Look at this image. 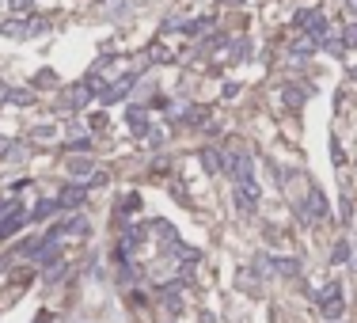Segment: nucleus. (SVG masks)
Masks as SVG:
<instances>
[{
  "instance_id": "17",
  "label": "nucleus",
  "mask_w": 357,
  "mask_h": 323,
  "mask_svg": "<svg viewBox=\"0 0 357 323\" xmlns=\"http://www.w3.org/2000/svg\"><path fill=\"white\" fill-rule=\"evenodd\" d=\"M281 95H285V103H289V107H301V103H304V91L301 88H285Z\"/></svg>"
},
{
  "instance_id": "23",
  "label": "nucleus",
  "mask_w": 357,
  "mask_h": 323,
  "mask_svg": "<svg viewBox=\"0 0 357 323\" xmlns=\"http://www.w3.org/2000/svg\"><path fill=\"white\" fill-rule=\"evenodd\" d=\"M4 149H8V145H4V137H0V152H4Z\"/></svg>"
},
{
  "instance_id": "8",
  "label": "nucleus",
  "mask_w": 357,
  "mask_h": 323,
  "mask_svg": "<svg viewBox=\"0 0 357 323\" xmlns=\"http://www.w3.org/2000/svg\"><path fill=\"white\" fill-rule=\"evenodd\" d=\"M126 122H130V130L137 133V137H148V130H152V125H148V110L145 107H130V110H126Z\"/></svg>"
},
{
  "instance_id": "2",
  "label": "nucleus",
  "mask_w": 357,
  "mask_h": 323,
  "mask_svg": "<svg viewBox=\"0 0 357 323\" xmlns=\"http://www.w3.org/2000/svg\"><path fill=\"white\" fill-rule=\"evenodd\" d=\"M259 270H270L277 278H297L301 274V259H277V255H259Z\"/></svg>"
},
{
  "instance_id": "5",
  "label": "nucleus",
  "mask_w": 357,
  "mask_h": 323,
  "mask_svg": "<svg viewBox=\"0 0 357 323\" xmlns=\"http://www.w3.org/2000/svg\"><path fill=\"white\" fill-rule=\"evenodd\" d=\"M54 202H57V209H80L88 202V182H65Z\"/></svg>"
},
{
  "instance_id": "22",
  "label": "nucleus",
  "mask_w": 357,
  "mask_h": 323,
  "mask_svg": "<svg viewBox=\"0 0 357 323\" xmlns=\"http://www.w3.org/2000/svg\"><path fill=\"white\" fill-rule=\"evenodd\" d=\"M4 209H8V202H4V198H0V213H4Z\"/></svg>"
},
{
  "instance_id": "20",
  "label": "nucleus",
  "mask_w": 357,
  "mask_h": 323,
  "mask_svg": "<svg viewBox=\"0 0 357 323\" xmlns=\"http://www.w3.org/2000/svg\"><path fill=\"white\" fill-rule=\"evenodd\" d=\"M346 12H349V16H357V0H346Z\"/></svg>"
},
{
  "instance_id": "15",
  "label": "nucleus",
  "mask_w": 357,
  "mask_h": 323,
  "mask_svg": "<svg viewBox=\"0 0 357 323\" xmlns=\"http://www.w3.org/2000/svg\"><path fill=\"white\" fill-rule=\"evenodd\" d=\"M31 84H34V88H57V73H54V69H42Z\"/></svg>"
},
{
  "instance_id": "9",
  "label": "nucleus",
  "mask_w": 357,
  "mask_h": 323,
  "mask_svg": "<svg viewBox=\"0 0 357 323\" xmlns=\"http://www.w3.org/2000/svg\"><path fill=\"white\" fill-rule=\"evenodd\" d=\"M0 34L4 38H27V34H34V23L31 19H8V23L0 27Z\"/></svg>"
},
{
  "instance_id": "10",
  "label": "nucleus",
  "mask_w": 357,
  "mask_h": 323,
  "mask_svg": "<svg viewBox=\"0 0 357 323\" xmlns=\"http://www.w3.org/2000/svg\"><path fill=\"white\" fill-rule=\"evenodd\" d=\"M202 167H205L209 175L224 171V152H217V149H202Z\"/></svg>"
},
{
  "instance_id": "12",
  "label": "nucleus",
  "mask_w": 357,
  "mask_h": 323,
  "mask_svg": "<svg viewBox=\"0 0 357 323\" xmlns=\"http://www.w3.org/2000/svg\"><path fill=\"white\" fill-rule=\"evenodd\" d=\"M49 213H57V202H54V198H42L38 206H34L31 213H27V221H46Z\"/></svg>"
},
{
  "instance_id": "4",
  "label": "nucleus",
  "mask_w": 357,
  "mask_h": 323,
  "mask_svg": "<svg viewBox=\"0 0 357 323\" xmlns=\"http://www.w3.org/2000/svg\"><path fill=\"white\" fill-rule=\"evenodd\" d=\"M27 224H31V221H27V213L16 206V202H8V209H4V217H0V243L12 240V236H16L19 228H27Z\"/></svg>"
},
{
  "instance_id": "7",
  "label": "nucleus",
  "mask_w": 357,
  "mask_h": 323,
  "mask_svg": "<svg viewBox=\"0 0 357 323\" xmlns=\"http://www.w3.org/2000/svg\"><path fill=\"white\" fill-rule=\"evenodd\" d=\"M301 217H304V221H323V217H327V198H323V191H316V187H312V191H308V202L301 206Z\"/></svg>"
},
{
  "instance_id": "19",
  "label": "nucleus",
  "mask_w": 357,
  "mask_h": 323,
  "mask_svg": "<svg viewBox=\"0 0 357 323\" xmlns=\"http://www.w3.org/2000/svg\"><path fill=\"white\" fill-rule=\"evenodd\" d=\"M34 0H12V12H31Z\"/></svg>"
},
{
  "instance_id": "21",
  "label": "nucleus",
  "mask_w": 357,
  "mask_h": 323,
  "mask_svg": "<svg viewBox=\"0 0 357 323\" xmlns=\"http://www.w3.org/2000/svg\"><path fill=\"white\" fill-rule=\"evenodd\" d=\"M8 91H12V88H4V84H0V103L8 99Z\"/></svg>"
},
{
  "instance_id": "6",
  "label": "nucleus",
  "mask_w": 357,
  "mask_h": 323,
  "mask_svg": "<svg viewBox=\"0 0 357 323\" xmlns=\"http://www.w3.org/2000/svg\"><path fill=\"white\" fill-rule=\"evenodd\" d=\"M88 232H91L88 217H84V213H73V217H65V221H57L46 236H57V240H61V236H88Z\"/></svg>"
},
{
  "instance_id": "14",
  "label": "nucleus",
  "mask_w": 357,
  "mask_h": 323,
  "mask_svg": "<svg viewBox=\"0 0 357 323\" xmlns=\"http://www.w3.org/2000/svg\"><path fill=\"white\" fill-rule=\"evenodd\" d=\"M331 263H334V266L349 263V240H338V243L331 248Z\"/></svg>"
},
{
  "instance_id": "3",
  "label": "nucleus",
  "mask_w": 357,
  "mask_h": 323,
  "mask_svg": "<svg viewBox=\"0 0 357 323\" xmlns=\"http://www.w3.org/2000/svg\"><path fill=\"white\" fill-rule=\"evenodd\" d=\"M224 171L232 175V182H244V179H255V167H251V156L244 149H235L224 156Z\"/></svg>"
},
{
  "instance_id": "11",
  "label": "nucleus",
  "mask_w": 357,
  "mask_h": 323,
  "mask_svg": "<svg viewBox=\"0 0 357 323\" xmlns=\"http://www.w3.org/2000/svg\"><path fill=\"white\" fill-rule=\"evenodd\" d=\"M91 171H95V164H91L88 156H73V160H69V175H76V179H88Z\"/></svg>"
},
{
  "instance_id": "16",
  "label": "nucleus",
  "mask_w": 357,
  "mask_h": 323,
  "mask_svg": "<svg viewBox=\"0 0 357 323\" xmlns=\"http://www.w3.org/2000/svg\"><path fill=\"white\" fill-rule=\"evenodd\" d=\"M342 46H346V50H357V23H349L346 31H342Z\"/></svg>"
},
{
  "instance_id": "18",
  "label": "nucleus",
  "mask_w": 357,
  "mask_h": 323,
  "mask_svg": "<svg viewBox=\"0 0 357 323\" xmlns=\"http://www.w3.org/2000/svg\"><path fill=\"white\" fill-rule=\"evenodd\" d=\"M65 149H69V152H88V149H91V137H73Z\"/></svg>"
},
{
  "instance_id": "1",
  "label": "nucleus",
  "mask_w": 357,
  "mask_h": 323,
  "mask_svg": "<svg viewBox=\"0 0 357 323\" xmlns=\"http://www.w3.org/2000/svg\"><path fill=\"white\" fill-rule=\"evenodd\" d=\"M316 300H319V315H323V320L338 323L342 315H346V300H342V285L338 282H327L323 289L316 293Z\"/></svg>"
},
{
  "instance_id": "13",
  "label": "nucleus",
  "mask_w": 357,
  "mask_h": 323,
  "mask_svg": "<svg viewBox=\"0 0 357 323\" xmlns=\"http://www.w3.org/2000/svg\"><path fill=\"white\" fill-rule=\"evenodd\" d=\"M8 99L16 103V107H31V103H34V91H31V88H27V91H23V88H12Z\"/></svg>"
}]
</instances>
